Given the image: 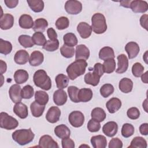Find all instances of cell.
Listing matches in <instances>:
<instances>
[{
  "instance_id": "cell-50",
  "label": "cell",
  "mask_w": 148,
  "mask_h": 148,
  "mask_svg": "<svg viewBox=\"0 0 148 148\" xmlns=\"http://www.w3.org/2000/svg\"><path fill=\"white\" fill-rule=\"evenodd\" d=\"M144 67L139 62H135L132 66V73L136 77H140L143 73Z\"/></svg>"
},
{
  "instance_id": "cell-35",
  "label": "cell",
  "mask_w": 148,
  "mask_h": 148,
  "mask_svg": "<svg viewBox=\"0 0 148 148\" xmlns=\"http://www.w3.org/2000/svg\"><path fill=\"white\" fill-rule=\"evenodd\" d=\"M57 87L58 89H64L66 88L69 83V77L66 75L60 73L55 78Z\"/></svg>"
},
{
  "instance_id": "cell-37",
  "label": "cell",
  "mask_w": 148,
  "mask_h": 148,
  "mask_svg": "<svg viewBox=\"0 0 148 148\" xmlns=\"http://www.w3.org/2000/svg\"><path fill=\"white\" fill-rule=\"evenodd\" d=\"M63 40L64 42V45L73 47L77 44V39L76 35L73 33L69 32L65 34L63 36Z\"/></svg>"
},
{
  "instance_id": "cell-56",
  "label": "cell",
  "mask_w": 148,
  "mask_h": 148,
  "mask_svg": "<svg viewBox=\"0 0 148 148\" xmlns=\"http://www.w3.org/2000/svg\"><path fill=\"white\" fill-rule=\"evenodd\" d=\"M47 34L50 40H55L57 38V34L53 28H49L47 29Z\"/></svg>"
},
{
  "instance_id": "cell-17",
  "label": "cell",
  "mask_w": 148,
  "mask_h": 148,
  "mask_svg": "<svg viewBox=\"0 0 148 148\" xmlns=\"http://www.w3.org/2000/svg\"><path fill=\"white\" fill-rule=\"evenodd\" d=\"M125 50L128 54V58L130 59H132L138 56L140 48L137 43L135 42H130L126 44Z\"/></svg>"
},
{
  "instance_id": "cell-53",
  "label": "cell",
  "mask_w": 148,
  "mask_h": 148,
  "mask_svg": "<svg viewBox=\"0 0 148 148\" xmlns=\"http://www.w3.org/2000/svg\"><path fill=\"white\" fill-rule=\"evenodd\" d=\"M108 147L109 148H121L123 142L119 138H114L110 140Z\"/></svg>"
},
{
  "instance_id": "cell-40",
  "label": "cell",
  "mask_w": 148,
  "mask_h": 148,
  "mask_svg": "<svg viewBox=\"0 0 148 148\" xmlns=\"http://www.w3.org/2000/svg\"><path fill=\"white\" fill-rule=\"evenodd\" d=\"M18 40L20 44L25 48L32 47L34 45V43L32 40V37L29 35H21L18 37Z\"/></svg>"
},
{
  "instance_id": "cell-47",
  "label": "cell",
  "mask_w": 148,
  "mask_h": 148,
  "mask_svg": "<svg viewBox=\"0 0 148 148\" xmlns=\"http://www.w3.org/2000/svg\"><path fill=\"white\" fill-rule=\"evenodd\" d=\"M56 27L59 30H62L67 28L69 25V19L65 16L59 17L56 21Z\"/></svg>"
},
{
  "instance_id": "cell-5",
  "label": "cell",
  "mask_w": 148,
  "mask_h": 148,
  "mask_svg": "<svg viewBox=\"0 0 148 148\" xmlns=\"http://www.w3.org/2000/svg\"><path fill=\"white\" fill-rule=\"evenodd\" d=\"M18 125V121L14 117L9 115L6 112L0 113V127L2 128L12 130L17 127Z\"/></svg>"
},
{
  "instance_id": "cell-48",
  "label": "cell",
  "mask_w": 148,
  "mask_h": 148,
  "mask_svg": "<svg viewBox=\"0 0 148 148\" xmlns=\"http://www.w3.org/2000/svg\"><path fill=\"white\" fill-rule=\"evenodd\" d=\"M79 91V88L76 86H71L68 88V92L69 98L72 102L75 103H77L80 102L77 97Z\"/></svg>"
},
{
  "instance_id": "cell-9",
  "label": "cell",
  "mask_w": 148,
  "mask_h": 148,
  "mask_svg": "<svg viewBox=\"0 0 148 148\" xmlns=\"http://www.w3.org/2000/svg\"><path fill=\"white\" fill-rule=\"evenodd\" d=\"M38 147L42 148H58V145L51 136L45 135L40 138Z\"/></svg>"
},
{
  "instance_id": "cell-63",
  "label": "cell",
  "mask_w": 148,
  "mask_h": 148,
  "mask_svg": "<svg viewBox=\"0 0 148 148\" xmlns=\"http://www.w3.org/2000/svg\"><path fill=\"white\" fill-rule=\"evenodd\" d=\"M147 99H146L145 100V101L143 102V108L145 109V110L146 111V112H147Z\"/></svg>"
},
{
  "instance_id": "cell-19",
  "label": "cell",
  "mask_w": 148,
  "mask_h": 148,
  "mask_svg": "<svg viewBox=\"0 0 148 148\" xmlns=\"http://www.w3.org/2000/svg\"><path fill=\"white\" fill-rule=\"evenodd\" d=\"M13 112L20 119H25L28 114V108L26 105L20 102L17 103L13 107Z\"/></svg>"
},
{
  "instance_id": "cell-4",
  "label": "cell",
  "mask_w": 148,
  "mask_h": 148,
  "mask_svg": "<svg viewBox=\"0 0 148 148\" xmlns=\"http://www.w3.org/2000/svg\"><path fill=\"white\" fill-rule=\"evenodd\" d=\"M92 30L97 34L104 33L107 29L106 19L103 14L100 13L94 14L91 18Z\"/></svg>"
},
{
  "instance_id": "cell-3",
  "label": "cell",
  "mask_w": 148,
  "mask_h": 148,
  "mask_svg": "<svg viewBox=\"0 0 148 148\" xmlns=\"http://www.w3.org/2000/svg\"><path fill=\"white\" fill-rule=\"evenodd\" d=\"M35 134L29 128L28 129H21L15 131L12 134L13 139L18 145L24 146L31 142Z\"/></svg>"
},
{
  "instance_id": "cell-27",
  "label": "cell",
  "mask_w": 148,
  "mask_h": 148,
  "mask_svg": "<svg viewBox=\"0 0 148 148\" xmlns=\"http://www.w3.org/2000/svg\"><path fill=\"white\" fill-rule=\"evenodd\" d=\"M92 91L90 88H83L79 90L77 97L80 102H87L92 99Z\"/></svg>"
},
{
  "instance_id": "cell-23",
  "label": "cell",
  "mask_w": 148,
  "mask_h": 148,
  "mask_svg": "<svg viewBox=\"0 0 148 148\" xmlns=\"http://www.w3.org/2000/svg\"><path fill=\"white\" fill-rule=\"evenodd\" d=\"M91 143L94 148H105L107 145V140L105 136L98 135L91 137Z\"/></svg>"
},
{
  "instance_id": "cell-58",
  "label": "cell",
  "mask_w": 148,
  "mask_h": 148,
  "mask_svg": "<svg viewBox=\"0 0 148 148\" xmlns=\"http://www.w3.org/2000/svg\"><path fill=\"white\" fill-rule=\"evenodd\" d=\"M4 2L8 8L10 9H12L17 6L18 3V0H5Z\"/></svg>"
},
{
  "instance_id": "cell-18",
  "label": "cell",
  "mask_w": 148,
  "mask_h": 148,
  "mask_svg": "<svg viewBox=\"0 0 148 148\" xmlns=\"http://www.w3.org/2000/svg\"><path fill=\"white\" fill-rule=\"evenodd\" d=\"M67 94L62 89H58L54 91L53 94V101L57 106L64 105L67 101Z\"/></svg>"
},
{
  "instance_id": "cell-64",
  "label": "cell",
  "mask_w": 148,
  "mask_h": 148,
  "mask_svg": "<svg viewBox=\"0 0 148 148\" xmlns=\"http://www.w3.org/2000/svg\"><path fill=\"white\" fill-rule=\"evenodd\" d=\"M147 51H146L145 52L144 56H143V60H145V62H146V64H147Z\"/></svg>"
},
{
  "instance_id": "cell-7",
  "label": "cell",
  "mask_w": 148,
  "mask_h": 148,
  "mask_svg": "<svg viewBox=\"0 0 148 148\" xmlns=\"http://www.w3.org/2000/svg\"><path fill=\"white\" fill-rule=\"evenodd\" d=\"M65 9L70 14H77L82 10V4L76 0H69L65 3Z\"/></svg>"
},
{
  "instance_id": "cell-11",
  "label": "cell",
  "mask_w": 148,
  "mask_h": 148,
  "mask_svg": "<svg viewBox=\"0 0 148 148\" xmlns=\"http://www.w3.org/2000/svg\"><path fill=\"white\" fill-rule=\"evenodd\" d=\"M61 110L57 106L50 107L46 115V119L50 123H57L60 117Z\"/></svg>"
},
{
  "instance_id": "cell-36",
  "label": "cell",
  "mask_w": 148,
  "mask_h": 148,
  "mask_svg": "<svg viewBox=\"0 0 148 148\" xmlns=\"http://www.w3.org/2000/svg\"><path fill=\"white\" fill-rule=\"evenodd\" d=\"M35 99L38 103L45 105L49 101V95L44 91H36L35 93Z\"/></svg>"
},
{
  "instance_id": "cell-45",
  "label": "cell",
  "mask_w": 148,
  "mask_h": 148,
  "mask_svg": "<svg viewBox=\"0 0 148 148\" xmlns=\"http://www.w3.org/2000/svg\"><path fill=\"white\" fill-rule=\"evenodd\" d=\"M135 131L134 126L130 123H125L121 128V135L124 138H129L132 136Z\"/></svg>"
},
{
  "instance_id": "cell-33",
  "label": "cell",
  "mask_w": 148,
  "mask_h": 148,
  "mask_svg": "<svg viewBox=\"0 0 148 148\" xmlns=\"http://www.w3.org/2000/svg\"><path fill=\"white\" fill-rule=\"evenodd\" d=\"M48 26L47 21L43 18H39L34 21L32 29L35 32H43L46 30V28Z\"/></svg>"
},
{
  "instance_id": "cell-38",
  "label": "cell",
  "mask_w": 148,
  "mask_h": 148,
  "mask_svg": "<svg viewBox=\"0 0 148 148\" xmlns=\"http://www.w3.org/2000/svg\"><path fill=\"white\" fill-rule=\"evenodd\" d=\"M147 146V142L141 136H136L132 140L128 147L146 148Z\"/></svg>"
},
{
  "instance_id": "cell-14",
  "label": "cell",
  "mask_w": 148,
  "mask_h": 148,
  "mask_svg": "<svg viewBox=\"0 0 148 148\" xmlns=\"http://www.w3.org/2000/svg\"><path fill=\"white\" fill-rule=\"evenodd\" d=\"M90 56V51L84 45H77L75 50V59L87 60Z\"/></svg>"
},
{
  "instance_id": "cell-41",
  "label": "cell",
  "mask_w": 148,
  "mask_h": 148,
  "mask_svg": "<svg viewBox=\"0 0 148 148\" xmlns=\"http://www.w3.org/2000/svg\"><path fill=\"white\" fill-rule=\"evenodd\" d=\"M32 40L34 45L38 46H43L47 42L44 34L40 32H35L32 36Z\"/></svg>"
},
{
  "instance_id": "cell-59",
  "label": "cell",
  "mask_w": 148,
  "mask_h": 148,
  "mask_svg": "<svg viewBox=\"0 0 148 148\" xmlns=\"http://www.w3.org/2000/svg\"><path fill=\"white\" fill-rule=\"evenodd\" d=\"M139 132L143 135H147L148 134V124H142L139 127Z\"/></svg>"
},
{
  "instance_id": "cell-21",
  "label": "cell",
  "mask_w": 148,
  "mask_h": 148,
  "mask_svg": "<svg viewBox=\"0 0 148 148\" xmlns=\"http://www.w3.org/2000/svg\"><path fill=\"white\" fill-rule=\"evenodd\" d=\"M44 60L43 54L38 50L34 51L30 56L29 59V64L33 66H37L40 65Z\"/></svg>"
},
{
  "instance_id": "cell-46",
  "label": "cell",
  "mask_w": 148,
  "mask_h": 148,
  "mask_svg": "<svg viewBox=\"0 0 148 148\" xmlns=\"http://www.w3.org/2000/svg\"><path fill=\"white\" fill-rule=\"evenodd\" d=\"M99 91L103 98H108L114 92V87L111 84L106 83L101 87Z\"/></svg>"
},
{
  "instance_id": "cell-62",
  "label": "cell",
  "mask_w": 148,
  "mask_h": 148,
  "mask_svg": "<svg viewBox=\"0 0 148 148\" xmlns=\"http://www.w3.org/2000/svg\"><path fill=\"white\" fill-rule=\"evenodd\" d=\"M141 80L143 83H147V72H146L141 75Z\"/></svg>"
},
{
  "instance_id": "cell-49",
  "label": "cell",
  "mask_w": 148,
  "mask_h": 148,
  "mask_svg": "<svg viewBox=\"0 0 148 148\" xmlns=\"http://www.w3.org/2000/svg\"><path fill=\"white\" fill-rule=\"evenodd\" d=\"M21 94L23 98L30 99L34 94V88L30 85H26L21 89Z\"/></svg>"
},
{
  "instance_id": "cell-42",
  "label": "cell",
  "mask_w": 148,
  "mask_h": 148,
  "mask_svg": "<svg viewBox=\"0 0 148 148\" xmlns=\"http://www.w3.org/2000/svg\"><path fill=\"white\" fill-rule=\"evenodd\" d=\"M12 50V45L9 41L0 39V53L4 55H8Z\"/></svg>"
},
{
  "instance_id": "cell-10",
  "label": "cell",
  "mask_w": 148,
  "mask_h": 148,
  "mask_svg": "<svg viewBox=\"0 0 148 148\" xmlns=\"http://www.w3.org/2000/svg\"><path fill=\"white\" fill-rule=\"evenodd\" d=\"M21 88L18 84L12 85L9 90V94L10 98L13 102L17 103L20 102L22 100V97L21 94Z\"/></svg>"
},
{
  "instance_id": "cell-8",
  "label": "cell",
  "mask_w": 148,
  "mask_h": 148,
  "mask_svg": "<svg viewBox=\"0 0 148 148\" xmlns=\"http://www.w3.org/2000/svg\"><path fill=\"white\" fill-rule=\"evenodd\" d=\"M130 8L134 13H145L148 9L147 2L145 1L134 0L131 1Z\"/></svg>"
},
{
  "instance_id": "cell-32",
  "label": "cell",
  "mask_w": 148,
  "mask_h": 148,
  "mask_svg": "<svg viewBox=\"0 0 148 148\" xmlns=\"http://www.w3.org/2000/svg\"><path fill=\"white\" fill-rule=\"evenodd\" d=\"M91 119L98 122L103 121L106 118V113L105 110L101 108H95L91 113Z\"/></svg>"
},
{
  "instance_id": "cell-55",
  "label": "cell",
  "mask_w": 148,
  "mask_h": 148,
  "mask_svg": "<svg viewBox=\"0 0 148 148\" xmlns=\"http://www.w3.org/2000/svg\"><path fill=\"white\" fill-rule=\"evenodd\" d=\"M93 71L95 72L96 73H97L100 77H101L104 73L102 64L99 62L96 63L94 66Z\"/></svg>"
},
{
  "instance_id": "cell-34",
  "label": "cell",
  "mask_w": 148,
  "mask_h": 148,
  "mask_svg": "<svg viewBox=\"0 0 148 148\" xmlns=\"http://www.w3.org/2000/svg\"><path fill=\"white\" fill-rule=\"evenodd\" d=\"M29 8L35 13L42 12L44 9V2L42 0H27Z\"/></svg>"
},
{
  "instance_id": "cell-25",
  "label": "cell",
  "mask_w": 148,
  "mask_h": 148,
  "mask_svg": "<svg viewBox=\"0 0 148 148\" xmlns=\"http://www.w3.org/2000/svg\"><path fill=\"white\" fill-rule=\"evenodd\" d=\"M29 54L25 50L17 51L14 57L15 62L18 65H24L29 61Z\"/></svg>"
},
{
  "instance_id": "cell-52",
  "label": "cell",
  "mask_w": 148,
  "mask_h": 148,
  "mask_svg": "<svg viewBox=\"0 0 148 148\" xmlns=\"http://www.w3.org/2000/svg\"><path fill=\"white\" fill-rule=\"evenodd\" d=\"M127 115L128 118L131 120H136L140 116V112L136 107H132L128 109Z\"/></svg>"
},
{
  "instance_id": "cell-29",
  "label": "cell",
  "mask_w": 148,
  "mask_h": 148,
  "mask_svg": "<svg viewBox=\"0 0 148 148\" xmlns=\"http://www.w3.org/2000/svg\"><path fill=\"white\" fill-rule=\"evenodd\" d=\"M28 73L24 69H18L16 71L14 74V80L18 84L25 83L28 80Z\"/></svg>"
},
{
  "instance_id": "cell-31",
  "label": "cell",
  "mask_w": 148,
  "mask_h": 148,
  "mask_svg": "<svg viewBox=\"0 0 148 148\" xmlns=\"http://www.w3.org/2000/svg\"><path fill=\"white\" fill-rule=\"evenodd\" d=\"M30 109L33 116L35 117H39L44 112L45 105H41L35 101L31 104Z\"/></svg>"
},
{
  "instance_id": "cell-60",
  "label": "cell",
  "mask_w": 148,
  "mask_h": 148,
  "mask_svg": "<svg viewBox=\"0 0 148 148\" xmlns=\"http://www.w3.org/2000/svg\"><path fill=\"white\" fill-rule=\"evenodd\" d=\"M0 71H1V74L2 75L3 73H5L7 69V65L5 62H4L2 60H0Z\"/></svg>"
},
{
  "instance_id": "cell-39",
  "label": "cell",
  "mask_w": 148,
  "mask_h": 148,
  "mask_svg": "<svg viewBox=\"0 0 148 148\" xmlns=\"http://www.w3.org/2000/svg\"><path fill=\"white\" fill-rule=\"evenodd\" d=\"M102 65L104 72L111 73L114 72L116 69V61L114 58L108 59L104 61Z\"/></svg>"
},
{
  "instance_id": "cell-28",
  "label": "cell",
  "mask_w": 148,
  "mask_h": 148,
  "mask_svg": "<svg viewBox=\"0 0 148 148\" xmlns=\"http://www.w3.org/2000/svg\"><path fill=\"white\" fill-rule=\"evenodd\" d=\"M119 89L124 93L130 92L133 88L132 81L127 77L123 78L119 82Z\"/></svg>"
},
{
  "instance_id": "cell-16",
  "label": "cell",
  "mask_w": 148,
  "mask_h": 148,
  "mask_svg": "<svg viewBox=\"0 0 148 148\" xmlns=\"http://www.w3.org/2000/svg\"><path fill=\"white\" fill-rule=\"evenodd\" d=\"M14 24V17L9 13L3 14L0 18V28L3 30L11 28Z\"/></svg>"
},
{
  "instance_id": "cell-6",
  "label": "cell",
  "mask_w": 148,
  "mask_h": 148,
  "mask_svg": "<svg viewBox=\"0 0 148 148\" xmlns=\"http://www.w3.org/2000/svg\"><path fill=\"white\" fill-rule=\"evenodd\" d=\"M68 121L72 127L75 128L80 127L84 122V114L78 110L73 111L68 116Z\"/></svg>"
},
{
  "instance_id": "cell-51",
  "label": "cell",
  "mask_w": 148,
  "mask_h": 148,
  "mask_svg": "<svg viewBox=\"0 0 148 148\" xmlns=\"http://www.w3.org/2000/svg\"><path fill=\"white\" fill-rule=\"evenodd\" d=\"M87 129L91 132H98L101 128V124L99 122L94 120L90 119L87 124Z\"/></svg>"
},
{
  "instance_id": "cell-44",
  "label": "cell",
  "mask_w": 148,
  "mask_h": 148,
  "mask_svg": "<svg viewBox=\"0 0 148 148\" xmlns=\"http://www.w3.org/2000/svg\"><path fill=\"white\" fill-rule=\"evenodd\" d=\"M60 52L61 55L65 58H70L74 56L75 50L73 47L68 46L64 44L60 48Z\"/></svg>"
},
{
  "instance_id": "cell-2",
  "label": "cell",
  "mask_w": 148,
  "mask_h": 148,
  "mask_svg": "<svg viewBox=\"0 0 148 148\" xmlns=\"http://www.w3.org/2000/svg\"><path fill=\"white\" fill-rule=\"evenodd\" d=\"M33 81L36 87L44 90H49L51 87V79L43 69H39L35 72Z\"/></svg>"
},
{
  "instance_id": "cell-12",
  "label": "cell",
  "mask_w": 148,
  "mask_h": 148,
  "mask_svg": "<svg viewBox=\"0 0 148 148\" xmlns=\"http://www.w3.org/2000/svg\"><path fill=\"white\" fill-rule=\"evenodd\" d=\"M118 125L114 121H109L105 123L102 127V131L108 137L114 136L117 132Z\"/></svg>"
},
{
  "instance_id": "cell-13",
  "label": "cell",
  "mask_w": 148,
  "mask_h": 148,
  "mask_svg": "<svg viewBox=\"0 0 148 148\" xmlns=\"http://www.w3.org/2000/svg\"><path fill=\"white\" fill-rule=\"evenodd\" d=\"M77 31L82 38L87 39L91 35L92 28L88 23L80 22L77 26Z\"/></svg>"
},
{
  "instance_id": "cell-22",
  "label": "cell",
  "mask_w": 148,
  "mask_h": 148,
  "mask_svg": "<svg viewBox=\"0 0 148 148\" xmlns=\"http://www.w3.org/2000/svg\"><path fill=\"white\" fill-rule=\"evenodd\" d=\"M54 131L56 135L60 139L69 138L71 135L69 128L65 124H60L56 126Z\"/></svg>"
},
{
  "instance_id": "cell-57",
  "label": "cell",
  "mask_w": 148,
  "mask_h": 148,
  "mask_svg": "<svg viewBox=\"0 0 148 148\" xmlns=\"http://www.w3.org/2000/svg\"><path fill=\"white\" fill-rule=\"evenodd\" d=\"M147 14H143L140 18V25L146 30H147Z\"/></svg>"
},
{
  "instance_id": "cell-1",
  "label": "cell",
  "mask_w": 148,
  "mask_h": 148,
  "mask_svg": "<svg viewBox=\"0 0 148 148\" xmlns=\"http://www.w3.org/2000/svg\"><path fill=\"white\" fill-rule=\"evenodd\" d=\"M87 63L86 60H77L71 63L66 68V73L69 79L73 80L85 73Z\"/></svg>"
},
{
  "instance_id": "cell-54",
  "label": "cell",
  "mask_w": 148,
  "mask_h": 148,
  "mask_svg": "<svg viewBox=\"0 0 148 148\" xmlns=\"http://www.w3.org/2000/svg\"><path fill=\"white\" fill-rule=\"evenodd\" d=\"M61 144L62 148H74L75 147L74 141L69 137L62 139Z\"/></svg>"
},
{
  "instance_id": "cell-26",
  "label": "cell",
  "mask_w": 148,
  "mask_h": 148,
  "mask_svg": "<svg viewBox=\"0 0 148 148\" xmlns=\"http://www.w3.org/2000/svg\"><path fill=\"white\" fill-rule=\"evenodd\" d=\"M100 76L95 72H90L86 73L84 76V82L92 86H96L98 84L100 80Z\"/></svg>"
},
{
  "instance_id": "cell-61",
  "label": "cell",
  "mask_w": 148,
  "mask_h": 148,
  "mask_svg": "<svg viewBox=\"0 0 148 148\" xmlns=\"http://www.w3.org/2000/svg\"><path fill=\"white\" fill-rule=\"evenodd\" d=\"M131 2V1H120V5L123 7L128 8H130Z\"/></svg>"
},
{
  "instance_id": "cell-20",
  "label": "cell",
  "mask_w": 148,
  "mask_h": 148,
  "mask_svg": "<svg viewBox=\"0 0 148 148\" xmlns=\"http://www.w3.org/2000/svg\"><path fill=\"white\" fill-rule=\"evenodd\" d=\"M121 106V101L120 99L113 97L110 99L106 103V107L110 113H114Z\"/></svg>"
},
{
  "instance_id": "cell-24",
  "label": "cell",
  "mask_w": 148,
  "mask_h": 148,
  "mask_svg": "<svg viewBox=\"0 0 148 148\" xmlns=\"http://www.w3.org/2000/svg\"><path fill=\"white\" fill-rule=\"evenodd\" d=\"M18 24L21 28L24 29H30L34 26V21L32 17L29 14L21 15L18 20Z\"/></svg>"
},
{
  "instance_id": "cell-15",
  "label": "cell",
  "mask_w": 148,
  "mask_h": 148,
  "mask_svg": "<svg viewBox=\"0 0 148 148\" xmlns=\"http://www.w3.org/2000/svg\"><path fill=\"white\" fill-rule=\"evenodd\" d=\"M117 68L116 72L117 73H123L127 71L128 68V59L127 56L121 54L117 56Z\"/></svg>"
},
{
  "instance_id": "cell-30",
  "label": "cell",
  "mask_w": 148,
  "mask_h": 148,
  "mask_svg": "<svg viewBox=\"0 0 148 148\" xmlns=\"http://www.w3.org/2000/svg\"><path fill=\"white\" fill-rule=\"evenodd\" d=\"M115 57L113 49L109 46L102 47L99 52V58L103 61Z\"/></svg>"
},
{
  "instance_id": "cell-43",
  "label": "cell",
  "mask_w": 148,
  "mask_h": 148,
  "mask_svg": "<svg viewBox=\"0 0 148 148\" xmlns=\"http://www.w3.org/2000/svg\"><path fill=\"white\" fill-rule=\"evenodd\" d=\"M59 47V41L57 39L55 40H48L43 46V49L48 51H54Z\"/></svg>"
}]
</instances>
